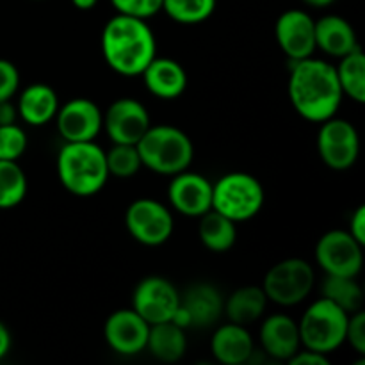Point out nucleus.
I'll list each match as a JSON object with an SVG mask.
<instances>
[{
    "label": "nucleus",
    "mask_w": 365,
    "mask_h": 365,
    "mask_svg": "<svg viewBox=\"0 0 365 365\" xmlns=\"http://www.w3.org/2000/svg\"><path fill=\"white\" fill-rule=\"evenodd\" d=\"M317 152L330 170L346 171L355 166L360 153L359 132L348 120L330 118L317 134Z\"/></svg>",
    "instance_id": "9d476101"
},
{
    "label": "nucleus",
    "mask_w": 365,
    "mask_h": 365,
    "mask_svg": "<svg viewBox=\"0 0 365 365\" xmlns=\"http://www.w3.org/2000/svg\"><path fill=\"white\" fill-rule=\"evenodd\" d=\"M291 63L287 91L296 113L314 123L334 118L344 96L334 64L316 57Z\"/></svg>",
    "instance_id": "f257e3e1"
},
{
    "label": "nucleus",
    "mask_w": 365,
    "mask_h": 365,
    "mask_svg": "<svg viewBox=\"0 0 365 365\" xmlns=\"http://www.w3.org/2000/svg\"><path fill=\"white\" fill-rule=\"evenodd\" d=\"M146 349L160 362H178L187 351L185 330L175 324L173 321L150 324Z\"/></svg>",
    "instance_id": "5701e85b"
},
{
    "label": "nucleus",
    "mask_w": 365,
    "mask_h": 365,
    "mask_svg": "<svg viewBox=\"0 0 365 365\" xmlns=\"http://www.w3.org/2000/svg\"><path fill=\"white\" fill-rule=\"evenodd\" d=\"M11 349V334L6 324L0 321V360L9 353Z\"/></svg>",
    "instance_id": "4c0bfd02"
},
{
    "label": "nucleus",
    "mask_w": 365,
    "mask_h": 365,
    "mask_svg": "<svg viewBox=\"0 0 365 365\" xmlns=\"http://www.w3.org/2000/svg\"><path fill=\"white\" fill-rule=\"evenodd\" d=\"M110 4L118 14H127L141 20H148L163 11V0H110Z\"/></svg>",
    "instance_id": "2f4dec72"
},
{
    "label": "nucleus",
    "mask_w": 365,
    "mask_h": 365,
    "mask_svg": "<svg viewBox=\"0 0 365 365\" xmlns=\"http://www.w3.org/2000/svg\"><path fill=\"white\" fill-rule=\"evenodd\" d=\"M346 342L355 349L359 355H365V314L364 310L351 314L346 328Z\"/></svg>",
    "instance_id": "72a5a7b5"
},
{
    "label": "nucleus",
    "mask_w": 365,
    "mask_h": 365,
    "mask_svg": "<svg viewBox=\"0 0 365 365\" xmlns=\"http://www.w3.org/2000/svg\"><path fill=\"white\" fill-rule=\"evenodd\" d=\"M125 227L134 241L145 246H160L173 234L170 209L152 198H139L125 212Z\"/></svg>",
    "instance_id": "6e6552de"
},
{
    "label": "nucleus",
    "mask_w": 365,
    "mask_h": 365,
    "mask_svg": "<svg viewBox=\"0 0 365 365\" xmlns=\"http://www.w3.org/2000/svg\"><path fill=\"white\" fill-rule=\"evenodd\" d=\"M351 314L321 296L298 323L302 346L321 355H330L346 342V328Z\"/></svg>",
    "instance_id": "39448f33"
},
{
    "label": "nucleus",
    "mask_w": 365,
    "mask_h": 365,
    "mask_svg": "<svg viewBox=\"0 0 365 365\" xmlns=\"http://www.w3.org/2000/svg\"><path fill=\"white\" fill-rule=\"evenodd\" d=\"M321 292H323V298L330 299L348 314H355L364 309V291L356 278L327 274Z\"/></svg>",
    "instance_id": "bb28decb"
},
{
    "label": "nucleus",
    "mask_w": 365,
    "mask_h": 365,
    "mask_svg": "<svg viewBox=\"0 0 365 365\" xmlns=\"http://www.w3.org/2000/svg\"><path fill=\"white\" fill-rule=\"evenodd\" d=\"M349 234L365 246V205H360L349 220Z\"/></svg>",
    "instance_id": "c9c22d12"
},
{
    "label": "nucleus",
    "mask_w": 365,
    "mask_h": 365,
    "mask_svg": "<svg viewBox=\"0 0 365 365\" xmlns=\"http://www.w3.org/2000/svg\"><path fill=\"white\" fill-rule=\"evenodd\" d=\"M316 48L341 59L346 53L360 48V45L355 29L346 18L327 14L316 21Z\"/></svg>",
    "instance_id": "412c9836"
},
{
    "label": "nucleus",
    "mask_w": 365,
    "mask_h": 365,
    "mask_svg": "<svg viewBox=\"0 0 365 365\" xmlns=\"http://www.w3.org/2000/svg\"><path fill=\"white\" fill-rule=\"evenodd\" d=\"M274 38L291 61L307 59L316 52V20L302 9H289L274 24Z\"/></svg>",
    "instance_id": "f8f14e48"
},
{
    "label": "nucleus",
    "mask_w": 365,
    "mask_h": 365,
    "mask_svg": "<svg viewBox=\"0 0 365 365\" xmlns=\"http://www.w3.org/2000/svg\"><path fill=\"white\" fill-rule=\"evenodd\" d=\"M135 146L143 166L168 177L189 170L195 159L191 138L173 125H152Z\"/></svg>",
    "instance_id": "20e7f679"
},
{
    "label": "nucleus",
    "mask_w": 365,
    "mask_h": 365,
    "mask_svg": "<svg viewBox=\"0 0 365 365\" xmlns=\"http://www.w3.org/2000/svg\"><path fill=\"white\" fill-rule=\"evenodd\" d=\"M102 53L110 70L135 77L157 56L155 34L146 20L116 14L102 31Z\"/></svg>",
    "instance_id": "f03ea898"
},
{
    "label": "nucleus",
    "mask_w": 365,
    "mask_h": 365,
    "mask_svg": "<svg viewBox=\"0 0 365 365\" xmlns=\"http://www.w3.org/2000/svg\"><path fill=\"white\" fill-rule=\"evenodd\" d=\"M148 331L150 324L134 309L116 310L103 324L106 342L121 356H134L145 351Z\"/></svg>",
    "instance_id": "2eb2a0df"
},
{
    "label": "nucleus",
    "mask_w": 365,
    "mask_h": 365,
    "mask_svg": "<svg viewBox=\"0 0 365 365\" xmlns=\"http://www.w3.org/2000/svg\"><path fill=\"white\" fill-rule=\"evenodd\" d=\"M171 207L187 217H200L212 209V184L203 175L185 170L173 175L168 187Z\"/></svg>",
    "instance_id": "dca6fc26"
},
{
    "label": "nucleus",
    "mask_w": 365,
    "mask_h": 365,
    "mask_svg": "<svg viewBox=\"0 0 365 365\" xmlns=\"http://www.w3.org/2000/svg\"><path fill=\"white\" fill-rule=\"evenodd\" d=\"M20 88V71L11 61L0 59V102L11 100Z\"/></svg>",
    "instance_id": "473e14b6"
},
{
    "label": "nucleus",
    "mask_w": 365,
    "mask_h": 365,
    "mask_svg": "<svg viewBox=\"0 0 365 365\" xmlns=\"http://www.w3.org/2000/svg\"><path fill=\"white\" fill-rule=\"evenodd\" d=\"M57 109H59V98L57 93L53 91L52 86L43 84H31L20 93L18 98V116L31 127H43L50 123L56 118Z\"/></svg>",
    "instance_id": "4be33fe9"
},
{
    "label": "nucleus",
    "mask_w": 365,
    "mask_h": 365,
    "mask_svg": "<svg viewBox=\"0 0 365 365\" xmlns=\"http://www.w3.org/2000/svg\"><path fill=\"white\" fill-rule=\"evenodd\" d=\"M266 307L267 296L264 289L257 287V285H246L228 296V299L225 302V316L230 319V323L248 327L262 317Z\"/></svg>",
    "instance_id": "b1692460"
},
{
    "label": "nucleus",
    "mask_w": 365,
    "mask_h": 365,
    "mask_svg": "<svg viewBox=\"0 0 365 365\" xmlns=\"http://www.w3.org/2000/svg\"><path fill=\"white\" fill-rule=\"evenodd\" d=\"M53 120L64 143L95 141L103 128V113L89 98H73L59 106Z\"/></svg>",
    "instance_id": "4468645a"
},
{
    "label": "nucleus",
    "mask_w": 365,
    "mask_h": 365,
    "mask_svg": "<svg viewBox=\"0 0 365 365\" xmlns=\"http://www.w3.org/2000/svg\"><path fill=\"white\" fill-rule=\"evenodd\" d=\"M216 0H163V11L173 21L196 25L212 16Z\"/></svg>",
    "instance_id": "c85d7f7f"
},
{
    "label": "nucleus",
    "mask_w": 365,
    "mask_h": 365,
    "mask_svg": "<svg viewBox=\"0 0 365 365\" xmlns=\"http://www.w3.org/2000/svg\"><path fill=\"white\" fill-rule=\"evenodd\" d=\"M71 4H73V6L77 7V9L89 11V9H93V7H95L96 4H98V0H71Z\"/></svg>",
    "instance_id": "58836bf2"
},
{
    "label": "nucleus",
    "mask_w": 365,
    "mask_h": 365,
    "mask_svg": "<svg viewBox=\"0 0 365 365\" xmlns=\"http://www.w3.org/2000/svg\"><path fill=\"white\" fill-rule=\"evenodd\" d=\"M27 150V134L20 125H0V160H18Z\"/></svg>",
    "instance_id": "7c9ffc66"
},
{
    "label": "nucleus",
    "mask_w": 365,
    "mask_h": 365,
    "mask_svg": "<svg viewBox=\"0 0 365 365\" xmlns=\"http://www.w3.org/2000/svg\"><path fill=\"white\" fill-rule=\"evenodd\" d=\"M57 177L71 195L81 198L98 195L110 177L106 150L95 141L64 143L57 155Z\"/></svg>",
    "instance_id": "7ed1b4c3"
},
{
    "label": "nucleus",
    "mask_w": 365,
    "mask_h": 365,
    "mask_svg": "<svg viewBox=\"0 0 365 365\" xmlns=\"http://www.w3.org/2000/svg\"><path fill=\"white\" fill-rule=\"evenodd\" d=\"M180 307L189 319V327L210 328L220 323L225 314V299L212 284L191 285L180 296Z\"/></svg>",
    "instance_id": "f3484780"
},
{
    "label": "nucleus",
    "mask_w": 365,
    "mask_h": 365,
    "mask_svg": "<svg viewBox=\"0 0 365 365\" xmlns=\"http://www.w3.org/2000/svg\"><path fill=\"white\" fill-rule=\"evenodd\" d=\"M214 359L225 365H241L252 360L255 348L248 328L237 323L221 324L210 339Z\"/></svg>",
    "instance_id": "aec40b11"
},
{
    "label": "nucleus",
    "mask_w": 365,
    "mask_h": 365,
    "mask_svg": "<svg viewBox=\"0 0 365 365\" xmlns=\"http://www.w3.org/2000/svg\"><path fill=\"white\" fill-rule=\"evenodd\" d=\"M303 2L309 4V6H312V7H328V6H331L335 0H303Z\"/></svg>",
    "instance_id": "ea45409f"
},
{
    "label": "nucleus",
    "mask_w": 365,
    "mask_h": 365,
    "mask_svg": "<svg viewBox=\"0 0 365 365\" xmlns=\"http://www.w3.org/2000/svg\"><path fill=\"white\" fill-rule=\"evenodd\" d=\"M314 280L316 274L307 260L285 259L267 271L262 289L267 296V302L282 307H292L309 298Z\"/></svg>",
    "instance_id": "0eeeda50"
},
{
    "label": "nucleus",
    "mask_w": 365,
    "mask_h": 365,
    "mask_svg": "<svg viewBox=\"0 0 365 365\" xmlns=\"http://www.w3.org/2000/svg\"><path fill=\"white\" fill-rule=\"evenodd\" d=\"M260 344L266 355L277 360H291L302 349L298 321L287 314H273L260 327Z\"/></svg>",
    "instance_id": "a211bd4d"
},
{
    "label": "nucleus",
    "mask_w": 365,
    "mask_h": 365,
    "mask_svg": "<svg viewBox=\"0 0 365 365\" xmlns=\"http://www.w3.org/2000/svg\"><path fill=\"white\" fill-rule=\"evenodd\" d=\"M266 202L262 184L253 175L234 171L212 184V209L235 223H242L260 212Z\"/></svg>",
    "instance_id": "423d86ee"
},
{
    "label": "nucleus",
    "mask_w": 365,
    "mask_h": 365,
    "mask_svg": "<svg viewBox=\"0 0 365 365\" xmlns=\"http://www.w3.org/2000/svg\"><path fill=\"white\" fill-rule=\"evenodd\" d=\"M143 82L153 96L160 100H175L187 88V73L178 61L170 57H153L143 70Z\"/></svg>",
    "instance_id": "6ab92c4d"
},
{
    "label": "nucleus",
    "mask_w": 365,
    "mask_h": 365,
    "mask_svg": "<svg viewBox=\"0 0 365 365\" xmlns=\"http://www.w3.org/2000/svg\"><path fill=\"white\" fill-rule=\"evenodd\" d=\"M107 170L109 175L118 178H130L143 168L141 157H139L135 145H120L113 143V148L106 152Z\"/></svg>",
    "instance_id": "c756f323"
},
{
    "label": "nucleus",
    "mask_w": 365,
    "mask_h": 365,
    "mask_svg": "<svg viewBox=\"0 0 365 365\" xmlns=\"http://www.w3.org/2000/svg\"><path fill=\"white\" fill-rule=\"evenodd\" d=\"M180 307V292L163 277H146L135 285L132 309L148 324L171 321Z\"/></svg>",
    "instance_id": "9b49d317"
},
{
    "label": "nucleus",
    "mask_w": 365,
    "mask_h": 365,
    "mask_svg": "<svg viewBox=\"0 0 365 365\" xmlns=\"http://www.w3.org/2000/svg\"><path fill=\"white\" fill-rule=\"evenodd\" d=\"M152 127V120L139 100L118 98L103 114V128L113 143L138 145L145 132Z\"/></svg>",
    "instance_id": "ddd939ff"
},
{
    "label": "nucleus",
    "mask_w": 365,
    "mask_h": 365,
    "mask_svg": "<svg viewBox=\"0 0 365 365\" xmlns=\"http://www.w3.org/2000/svg\"><path fill=\"white\" fill-rule=\"evenodd\" d=\"M27 175L18 160H0V209H14L27 195Z\"/></svg>",
    "instance_id": "cd10ccee"
},
{
    "label": "nucleus",
    "mask_w": 365,
    "mask_h": 365,
    "mask_svg": "<svg viewBox=\"0 0 365 365\" xmlns=\"http://www.w3.org/2000/svg\"><path fill=\"white\" fill-rule=\"evenodd\" d=\"M316 260L327 274L356 278L364 266V245L348 230H330L317 241Z\"/></svg>",
    "instance_id": "1a4fd4ad"
},
{
    "label": "nucleus",
    "mask_w": 365,
    "mask_h": 365,
    "mask_svg": "<svg viewBox=\"0 0 365 365\" xmlns=\"http://www.w3.org/2000/svg\"><path fill=\"white\" fill-rule=\"evenodd\" d=\"M198 235L202 245L209 252L225 253L234 248L237 241V223L228 220L217 210L210 209L209 212L200 216Z\"/></svg>",
    "instance_id": "393cba45"
},
{
    "label": "nucleus",
    "mask_w": 365,
    "mask_h": 365,
    "mask_svg": "<svg viewBox=\"0 0 365 365\" xmlns=\"http://www.w3.org/2000/svg\"><path fill=\"white\" fill-rule=\"evenodd\" d=\"M291 365H330V360H328L327 355H321L317 351H310V349H299L291 360H289Z\"/></svg>",
    "instance_id": "f704fd0d"
},
{
    "label": "nucleus",
    "mask_w": 365,
    "mask_h": 365,
    "mask_svg": "<svg viewBox=\"0 0 365 365\" xmlns=\"http://www.w3.org/2000/svg\"><path fill=\"white\" fill-rule=\"evenodd\" d=\"M339 66H335L337 71L339 84L344 95L355 102H365V56L362 48H356L353 52L346 53L341 57Z\"/></svg>",
    "instance_id": "a878e982"
},
{
    "label": "nucleus",
    "mask_w": 365,
    "mask_h": 365,
    "mask_svg": "<svg viewBox=\"0 0 365 365\" xmlns=\"http://www.w3.org/2000/svg\"><path fill=\"white\" fill-rule=\"evenodd\" d=\"M18 118L16 107L11 103V100H6V102H0V125L14 123Z\"/></svg>",
    "instance_id": "e433bc0d"
}]
</instances>
